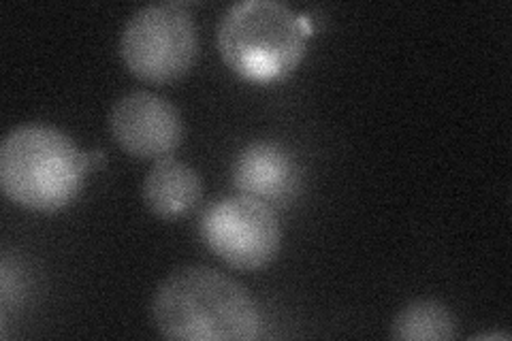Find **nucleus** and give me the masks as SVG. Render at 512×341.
<instances>
[{
    "mask_svg": "<svg viewBox=\"0 0 512 341\" xmlns=\"http://www.w3.org/2000/svg\"><path fill=\"white\" fill-rule=\"evenodd\" d=\"M150 312L160 335L180 341H252L263 329L250 292L227 273L201 265L169 273Z\"/></svg>",
    "mask_w": 512,
    "mask_h": 341,
    "instance_id": "nucleus-1",
    "label": "nucleus"
},
{
    "mask_svg": "<svg viewBox=\"0 0 512 341\" xmlns=\"http://www.w3.org/2000/svg\"><path fill=\"white\" fill-rule=\"evenodd\" d=\"M88 156L50 124H22L0 145V188L30 211H58L82 190Z\"/></svg>",
    "mask_w": 512,
    "mask_h": 341,
    "instance_id": "nucleus-2",
    "label": "nucleus"
},
{
    "mask_svg": "<svg viewBox=\"0 0 512 341\" xmlns=\"http://www.w3.org/2000/svg\"><path fill=\"white\" fill-rule=\"evenodd\" d=\"M310 22L278 0L231 5L218 24V50L244 79L274 81L291 75L308 50Z\"/></svg>",
    "mask_w": 512,
    "mask_h": 341,
    "instance_id": "nucleus-3",
    "label": "nucleus"
},
{
    "mask_svg": "<svg viewBox=\"0 0 512 341\" xmlns=\"http://www.w3.org/2000/svg\"><path fill=\"white\" fill-rule=\"evenodd\" d=\"M199 54V32L184 3H154L128 18L120 37V56L135 77L169 84L184 77Z\"/></svg>",
    "mask_w": 512,
    "mask_h": 341,
    "instance_id": "nucleus-4",
    "label": "nucleus"
},
{
    "mask_svg": "<svg viewBox=\"0 0 512 341\" xmlns=\"http://www.w3.org/2000/svg\"><path fill=\"white\" fill-rule=\"evenodd\" d=\"M199 233L222 263L242 271H256L274 263L282 243L274 209L246 194H233L207 205Z\"/></svg>",
    "mask_w": 512,
    "mask_h": 341,
    "instance_id": "nucleus-5",
    "label": "nucleus"
},
{
    "mask_svg": "<svg viewBox=\"0 0 512 341\" xmlns=\"http://www.w3.org/2000/svg\"><path fill=\"white\" fill-rule=\"evenodd\" d=\"M109 131L126 154L143 160H163L178 150L184 126L178 107L165 96L135 90L111 107Z\"/></svg>",
    "mask_w": 512,
    "mask_h": 341,
    "instance_id": "nucleus-6",
    "label": "nucleus"
},
{
    "mask_svg": "<svg viewBox=\"0 0 512 341\" xmlns=\"http://www.w3.org/2000/svg\"><path fill=\"white\" fill-rule=\"evenodd\" d=\"M233 184L239 194L267 205L284 203L299 188V165L284 145L254 141L233 160Z\"/></svg>",
    "mask_w": 512,
    "mask_h": 341,
    "instance_id": "nucleus-7",
    "label": "nucleus"
},
{
    "mask_svg": "<svg viewBox=\"0 0 512 341\" xmlns=\"http://www.w3.org/2000/svg\"><path fill=\"white\" fill-rule=\"evenodd\" d=\"M201 177L190 165L175 158L156 160L143 180V203L154 216L175 220L201 199Z\"/></svg>",
    "mask_w": 512,
    "mask_h": 341,
    "instance_id": "nucleus-8",
    "label": "nucleus"
},
{
    "mask_svg": "<svg viewBox=\"0 0 512 341\" xmlns=\"http://www.w3.org/2000/svg\"><path fill=\"white\" fill-rule=\"evenodd\" d=\"M457 324L448 307L436 299H416L393 318L391 337L402 341L455 339Z\"/></svg>",
    "mask_w": 512,
    "mask_h": 341,
    "instance_id": "nucleus-9",
    "label": "nucleus"
}]
</instances>
